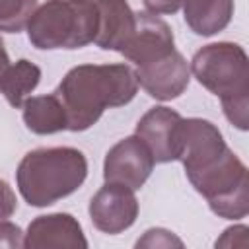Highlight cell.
Wrapping results in <instances>:
<instances>
[{"label": "cell", "instance_id": "6da1fadb", "mask_svg": "<svg viewBox=\"0 0 249 249\" xmlns=\"http://www.w3.org/2000/svg\"><path fill=\"white\" fill-rule=\"evenodd\" d=\"M136 91V74L124 62L74 66L54 89L64 105L68 130L72 132L93 126L105 109L130 103Z\"/></svg>", "mask_w": 249, "mask_h": 249}, {"label": "cell", "instance_id": "7a4b0ae2", "mask_svg": "<svg viewBox=\"0 0 249 249\" xmlns=\"http://www.w3.org/2000/svg\"><path fill=\"white\" fill-rule=\"evenodd\" d=\"M202 88L218 95L226 119L239 130L249 128V58L241 45L218 41L204 45L191 60Z\"/></svg>", "mask_w": 249, "mask_h": 249}, {"label": "cell", "instance_id": "3957f363", "mask_svg": "<svg viewBox=\"0 0 249 249\" xmlns=\"http://www.w3.org/2000/svg\"><path fill=\"white\" fill-rule=\"evenodd\" d=\"M88 177V160L78 148L54 146L27 152L16 171L18 191L29 206L45 208L72 195Z\"/></svg>", "mask_w": 249, "mask_h": 249}, {"label": "cell", "instance_id": "277c9868", "mask_svg": "<svg viewBox=\"0 0 249 249\" xmlns=\"http://www.w3.org/2000/svg\"><path fill=\"white\" fill-rule=\"evenodd\" d=\"M27 39L39 51L82 49L95 41L99 12L95 0H47L27 21Z\"/></svg>", "mask_w": 249, "mask_h": 249}, {"label": "cell", "instance_id": "5b68a950", "mask_svg": "<svg viewBox=\"0 0 249 249\" xmlns=\"http://www.w3.org/2000/svg\"><path fill=\"white\" fill-rule=\"evenodd\" d=\"M210 210L226 220L245 218L249 212V179L245 163L230 150L212 169L191 181Z\"/></svg>", "mask_w": 249, "mask_h": 249}, {"label": "cell", "instance_id": "8992f818", "mask_svg": "<svg viewBox=\"0 0 249 249\" xmlns=\"http://www.w3.org/2000/svg\"><path fill=\"white\" fill-rule=\"evenodd\" d=\"M177 146H179L177 160L183 163L189 181L206 173L230 152L218 126L206 119H196V117L181 119L177 132Z\"/></svg>", "mask_w": 249, "mask_h": 249}, {"label": "cell", "instance_id": "52a82bcc", "mask_svg": "<svg viewBox=\"0 0 249 249\" xmlns=\"http://www.w3.org/2000/svg\"><path fill=\"white\" fill-rule=\"evenodd\" d=\"M154 163L156 161L148 146L136 134H132L119 140L105 154L103 179L105 183H117L132 191H138L148 181Z\"/></svg>", "mask_w": 249, "mask_h": 249}, {"label": "cell", "instance_id": "ba28073f", "mask_svg": "<svg viewBox=\"0 0 249 249\" xmlns=\"http://www.w3.org/2000/svg\"><path fill=\"white\" fill-rule=\"evenodd\" d=\"M138 216V200L134 191L117 185L105 183L89 200V218L91 224L109 235H117L128 230Z\"/></svg>", "mask_w": 249, "mask_h": 249}, {"label": "cell", "instance_id": "9c48e42d", "mask_svg": "<svg viewBox=\"0 0 249 249\" xmlns=\"http://www.w3.org/2000/svg\"><path fill=\"white\" fill-rule=\"evenodd\" d=\"M173 49L175 39L171 27L156 14L136 12L134 29L119 53L136 66H144L169 54Z\"/></svg>", "mask_w": 249, "mask_h": 249}, {"label": "cell", "instance_id": "30bf717a", "mask_svg": "<svg viewBox=\"0 0 249 249\" xmlns=\"http://www.w3.org/2000/svg\"><path fill=\"white\" fill-rule=\"evenodd\" d=\"M134 74L138 86L158 101H171L179 97L191 82V68L185 56L175 49L150 64L136 66Z\"/></svg>", "mask_w": 249, "mask_h": 249}, {"label": "cell", "instance_id": "8fae6325", "mask_svg": "<svg viewBox=\"0 0 249 249\" xmlns=\"http://www.w3.org/2000/svg\"><path fill=\"white\" fill-rule=\"evenodd\" d=\"M181 115L169 107L158 105L148 109L136 123V136L148 146L156 163L175 161L179 156L177 132Z\"/></svg>", "mask_w": 249, "mask_h": 249}, {"label": "cell", "instance_id": "7c38bea8", "mask_svg": "<svg viewBox=\"0 0 249 249\" xmlns=\"http://www.w3.org/2000/svg\"><path fill=\"white\" fill-rule=\"evenodd\" d=\"M25 249H86L88 239L80 222L66 212L37 216L23 233Z\"/></svg>", "mask_w": 249, "mask_h": 249}, {"label": "cell", "instance_id": "4fadbf2b", "mask_svg": "<svg viewBox=\"0 0 249 249\" xmlns=\"http://www.w3.org/2000/svg\"><path fill=\"white\" fill-rule=\"evenodd\" d=\"M95 4L99 12V27L93 43L103 51L119 53L134 29L136 12H132L126 0H95Z\"/></svg>", "mask_w": 249, "mask_h": 249}, {"label": "cell", "instance_id": "5bb4252c", "mask_svg": "<svg viewBox=\"0 0 249 249\" xmlns=\"http://www.w3.org/2000/svg\"><path fill=\"white\" fill-rule=\"evenodd\" d=\"M233 8V0H183L185 23L200 37L224 31L231 21Z\"/></svg>", "mask_w": 249, "mask_h": 249}, {"label": "cell", "instance_id": "9a60e30c", "mask_svg": "<svg viewBox=\"0 0 249 249\" xmlns=\"http://www.w3.org/2000/svg\"><path fill=\"white\" fill-rule=\"evenodd\" d=\"M23 123L33 134H54L68 130V119L58 95H35L23 101Z\"/></svg>", "mask_w": 249, "mask_h": 249}, {"label": "cell", "instance_id": "2e32d148", "mask_svg": "<svg viewBox=\"0 0 249 249\" xmlns=\"http://www.w3.org/2000/svg\"><path fill=\"white\" fill-rule=\"evenodd\" d=\"M39 82H41V68L27 58H19L18 62L6 68L0 82V91L4 93L6 101L12 107L19 109L25 97L39 86Z\"/></svg>", "mask_w": 249, "mask_h": 249}, {"label": "cell", "instance_id": "e0dca14e", "mask_svg": "<svg viewBox=\"0 0 249 249\" xmlns=\"http://www.w3.org/2000/svg\"><path fill=\"white\" fill-rule=\"evenodd\" d=\"M35 8L37 0H0V31H23Z\"/></svg>", "mask_w": 249, "mask_h": 249}, {"label": "cell", "instance_id": "ac0fdd59", "mask_svg": "<svg viewBox=\"0 0 249 249\" xmlns=\"http://www.w3.org/2000/svg\"><path fill=\"white\" fill-rule=\"evenodd\" d=\"M136 247H183V241L169 230L150 228L138 241Z\"/></svg>", "mask_w": 249, "mask_h": 249}, {"label": "cell", "instance_id": "d6986e66", "mask_svg": "<svg viewBox=\"0 0 249 249\" xmlns=\"http://www.w3.org/2000/svg\"><path fill=\"white\" fill-rule=\"evenodd\" d=\"M0 247L8 249H19L23 247V231L19 226L2 220L0 222Z\"/></svg>", "mask_w": 249, "mask_h": 249}, {"label": "cell", "instance_id": "ffe728a7", "mask_svg": "<svg viewBox=\"0 0 249 249\" xmlns=\"http://www.w3.org/2000/svg\"><path fill=\"white\" fill-rule=\"evenodd\" d=\"M16 208H18V200L12 187L4 179H0V222L8 220L16 212Z\"/></svg>", "mask_w": 249, "mask_h": 249}, {"label": "cell", "instance_id": "44dd1931", "mask_svg": "<svg viewBox=\"0 0 249 249\" xmlns=\"http://www.w3.org/2000/svg\"><path fill=\"white\" fill-rule=\"evenodd\" d=\"M144 6L148 8L150 14H175L181 6H183V0H142Z\"/></svg>", "mask_w": 249, "mask_h": 249}, {"label": "cell", "instance_id": "7402d4cb", "mask_svg": "<svg viewBox=\"0 0 249 249\" xmlns=\"http://www.w3.org/2000/svg\"><path fill=\"white\" fill-rule=\"evenodd\" d=\"M235 235H239L241 237V245H245L247 243V226H233V228H228L224 233H222V237L220 239H216V247H233L235 243H233V239H235Z\"/></svg>", "mask_w": 249, "mask_h": 249}, {"label": "cell", "instance_id": "603a6c76", "mask_svg": "<svg viewBox=\"0 0 249 249\" xmlns=\"http://www.w3.org/2000/svg\"><path fill=\"white\" fill-rule=\"evenodd\" d=\"M8 66H10L8 51H6L4 41H2V37H0V82H2V76H4V72H6V68H8Z\"/></svg>", "mask_w": 249, "mask_h": 249}]
</instances>
